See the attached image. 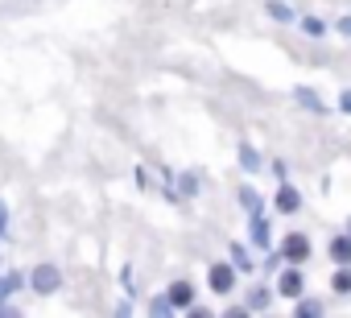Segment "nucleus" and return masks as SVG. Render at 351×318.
<instances>
[{"label":"nucleus","instance_id":"obj_1","mask_svg":"<svg viewBox=\"0 0 351 318\" xmlns=\"http://www.w3.org/2000/svg\"><path fill=\"white\" fill-rule=\"evenodd\" d=\"M281 260H289V265H302V260H310V240H306L302 232L285 236V244H281Z\"/></svg>","mask_w":351,"mask_h":318},{"label":"nucleus","instance_id":"obj_2","mask_svg":"<svg viewBox=\"0 0 351 318\" xmlns=\"http://www.w3.org/2000/svg\"><path fill=\"white\" fill-rule=\"evenodd\" d=\"M207 281H211V289H215V293H228V289L236 285V269L219 260V265H211V273H207Z\"/></svg>","mask_w":351,"mask_h":318},{"label":"nucleus","instance_id":"obj_3","mask_svg":"<svg viewBox=\"0 0 351 318\" xmlns=\"http://www.w3.org/2000/svg\"><path fill=\"white\" fill-rule=\"evenodd\" d=\"M58 281H62V277H58L54 265H38V269H34V289H38V293H54Z\"/></svg>","mask_w":351,"mask_h":318},{"label":"nucleus","instance_id":"obj_4","mask_svg":"<svg viewBox=\"0 0 351 318\" xmlns=\"http://www.w3.org/2000/svg\"><path fill=\"white\" fill-rule=\"evenodd\" d=\"M277 289H281L285 297H302V273H298V269H281Z\"/></svg>","mask_w":351,"mask_h":318},{"label":"nucleus","instance_id":"obj_5","mask_svg":"<svg viewBox=\"0 0 351 318\" xmlns=\"http://www.w3.org/2000/svg\"><path fill=\"white\" fill-rule=\"evenodd\" d=\"M298 207H302V199H298V191L281 182V191H277V211H281V215H293Z\"/></svg>","mask_w":351,"mask_h":318},{"label":"nucleus","instance_id":"obj_6","mask_svg":"<svg viewBox=\"0 0 351 318\" xmlns=\"http://www.w3.org/2000/svg\"><path fill=\"white\" fill-rule=\"evenodd\" d=\"M191 297H195V285L191 281H173L169 285V306H191Z\"/></svg>","mask_w":351,"mask_h":318},{"label":"nucleus","instance_id":"obj_7","mask_svg":"<svg viewBox=\"0 0 351 318\" xmlns=\"http://www.w3.org/2000/svg\"><path fill=\"white\" fill-rule=\"evenodd\" d=\"M330 260L335 265H351V236H335L330 240Z\"/></svg>","mask_w":351,"mask_h":318},{"label":"nucleus","instance_id":"obj_8","mask_svg":"<svg viewBox=\"0 0 351 318\" xmlns=\"http://www.w3.org/2000/svg\"><path fill=\"white\" fill-rule=\"evenodd\" d=\"M252 244L256 248H269V223L261 215H252Z\"/></svg>","mask_w":351,"mask_h":318},{"label":"nucleus","instance_id":"obj_9","mask_svg":"<svg viewBox=\"0 0 351 318\" xmlns=\"http://www.w3.org/2000/svg\"><path fill=\"white\" fill-rule=\"evenodd\" d=\"M335 293H351V265H339V273H335Z\"/></svg>","mask_w":351,"mask_h":318},{"label":"nucleus","instance_id":"obj_10","mask_svg":"<svg viewBox=\"0 0 351 318\" xmlns=\"http://www.w3.org/2000/svg\"><path fill=\"white\" fill-rule=\"evenodd\" d=\"M293 95H298V103H306V108H310V112H318V116H322V99H318V95H314V91H306V87H298V91H293Z\"/></svg>","mask_w":351,"mask_h":318},{"label":"nucleus","instance_id":"obj_11","mask_svg":"<svg viewBox=\"0 0 351 318\" xmlns=\"http://www.w3.org/2000/svg\"><path fill=\"white\" fill-rule=\"evenodd\" d=\"M240 166H244V170H261V157H256L252 145H240Z\"/></svg>","mask_w":351,"mask_h":318},{"label":"nucleus","instance_id":"obj_12","mask_svg":"<svg viewBox=\"0 0 351 318\" xmlns=\"http://www.w3.org/2000/svg\"><path fill=\"white\" fill-rule=\"evenodd\" d=\"M269 17H277V21H293V9L281 5V0H269Z\"/></svg>","mask_w":351,"mask_h":318},{"label":"nucleus","instance_id":"obj_13","mask_svg":"<svg viewBox=\"0 0 351 318\" xmlns=\"http://www.w3.org/2000/svg\"><path fill=\"white\" fill-rule=\"evenodd\" d=\"M302 29H306L310 38H322V34H326V25H322L318 17H306V21H302Z\"/></svg>","mask_w":351,"mask_h":318},{"label":"nucleus","instance_id":"obj_14","mask_svg":"<svg viewBox=\"0 0 351 318\" xmlns=\"http://www.w3.org/2000/svg\"><path fill=\"white\" fill-rule=\"evenodd\" d=\"M240 203H244L252 215H261V199H256V191H240Z\"/></svg>","mask_w":351,"mask_h":318},{"label":"nucleus","instance_id":"obj_15","mask_svg":"<svg viewBox=\"0 0 351 318\" xmlns=\"http://www.w3.org/2000/svg\"><path fill=\"white\" fill-rule=\"evenodd\" d=\"M232 260H236V269H252V260H248V252H244L240 244L232 248Z\"/></svg>","mask_w":351,"mask_h":318},{"label":"nucleus","instance_id":"obj_16","mask_svg":"<svg viewBox=\"0 0 351 318\" xmlns=\"http://www.w3.org/2000/svg\"><path fill=\"white\" fill-rule=\"evenodd\" d=\"M248 306H252V310H265V306H269V289H256V293L248 297Z\"/></svg>","mask_w":351,"mask_h":318},{"label":"nucleus","instance_id":"obj_17","mask_svg":"<svg viewBox=\"0 0 351 318\" xmlns=\"http://www.w3.org/2000/svg\"><path fill=\"white\" fill-rule=\"evenodd\" d=\"M149 310H153V314H165V310H173V306H169V297H161V302H149Z\"/></svg>","mask_w":351,"mask_h":318},{"label":"nucleus","instance_id":"obj_18","mask_svg":"<svg viewBox=\"0 0 351 318\" xmlns=\"http://www.w3.org/2000/svg\"><path fill=\"white\" fill-rule=\"evenodd\" d=\"M318 310H322L318 302H302V306H298V314H306V318H310V314H318Z\"/></svg>","mask_w":351,"mask_h":318},{"label":"nucleus","instance_id":"obj_19","mask_svg":"<svg viewBox=\"0 0 351 318\" xmlns=\"http://www.w3.org/2000/svg\"><path fill=\"white\" fill-rule=\"evenodd\" d=\"M9 232V211H5V203H0V236Z\"/></svg>","mask_w":351,"mask_h":318},{"label":"nucleus","instance_id":"obj_20","mask_svg":"<svg viewBox=\"0 0 351 318\" xmlns=\"http://www.w3.org/2000/svg\"><path fill=\"white\" fill-rule=\"evenodd\" d=\"M339 108H343V112H351V91H343V99H339Z\"/></svg>","mask_w":351,"mask_h":318},{"label":"nucleus","instance_id":"obj_21","mask_svg":"<svg viewBox=\"0 0 351 318\" xmlns=\"http://www.w3.org/2000/svg\"><path fill=\"white\" fill-rule=\"evenodd\" d=\"M339 29H343V34L351 38V17H343V21H339Z\"/></svg>","mask_w":351,"mask_h":318}]
</instances>
